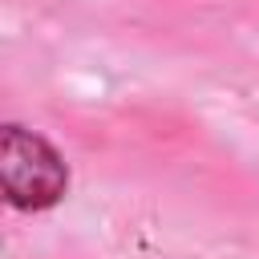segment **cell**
<instances>
[{
    "mask_svg": "<svg viewBox=\"0 0 259 259\" xmlns=\"http://www.w3.org/2000/svg\"><path fill=\"white\" fill-rule=\"evenodd\" d=\"M65 182H69L65 162L45 138L20 130V125H4V134H0V186L12 206L45 210L65 194Z\"/></svg>",
    "mask_w": 259,
    "mask_h": 259,
    "instance_id": "obj_1",
    "label": "cell"
}]
</instances>
